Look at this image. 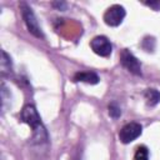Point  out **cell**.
I'll use <instances>...</instances> for the list:
<instances>
[{
	"mask_svg": "<svg viewBox=\"0 0 160 160\" xmlns=\"http://www.w3.org/2000/svg\"><path fill=\"white\" fill-rule=\"evenodd\" d=\"M20 118H21L22 122H26L28 125H30L32 128L34 135H35V138H38V140H46V131L41 124V119L39 116L36 109L32 105L24 106Z\"/></svg>",
	"mask_w": 160,
	"mask_h": 160,
	"instance_id": "1",
	"label": "cell"
},
{
	"mask_svg": "<svg viewBox=\"0 0 160 160\" xmlns=\"http://www.w3.org/2000/svg\"><path fill=\"white\" fill-rule=\"evenodd\" d=\"M90 46L92 49V51L99 55V56H102V58H108L111 51H112V45L110 42V40L106 38V36H95L91 42H90Z\"/></svg>",
	"mask_w": 160,
	"mask_h": 160,
	"instance_id": "5",
	"label": "cell"
},
{
	"mask_svg": "<svg viewBox=\"0 0 160 160\" xmlns=\"http://www.w3.org/2000/svg\"><path fill=\"white\" fill-rule=\"evenodd\" d=\"M20 10H21V15H22V19L25 21V25L28 28V30L36 38L39 39H44V34H42V30L36 20V16L35 14L32 12L31 8L26 4V2H21L20 4Z\"/></svg>",
	"mask_w": 160,
	"mask_h": 160,
	"instance_id": "2",
	"label": "cell"
},
{
	"mask_svg": "<svg viewBox=\"0 0 160 160\" xmlns=\"http://www.w3.org/2000/svg\"><path fill=\"white\" fill-rule=\"evenodd\" d=\"M52 6L54 8H58L59 10H65L66 9V6H68V4L66 2H64V1H61V2H52Z\"/></svg>",
	"mask_w": 160,
	"mask_h": 160,
	"instance_id": "12",
	"label": "cell"
},
{
	"mask_svg": "<svg viewBox=\"0 0 160 160\" xmlns=\"http://www.w3.org/2000/svg\"><path fill=\"white\" fill-rule=\"evenodd\" d=\"M144 98L149 106H155L160 102V92L156 89H146L144 92Z\"/></svg>",
	"mask_w": 160,
	"mask_h": 160,
	"instance_id": "8",
	"label": "cell"
},
{
	"mask_svg": "<svg viewBox=\"0 0 160 160\" xmlns=\"http://www.w3.org/2000/svg\"><path fill=\"white\" fill-rule=\"evenodd\" d=\"M125 15H126V11H125L124 6L116 4V5H112L106 9V11L104 14V21L109 26H119L122 22Z\"/></svg>",
	"mask_w": 160,
	"mask_h": 160,
	"instance_id": "3",
	"label": "cell"
},
{
	"mask_svg": "<svg viewBox=\"0 0 160 160\" xmlns=\"http://www.w3.org/2000/svg\"><path fill=\"white\" fill-rule=\"evenodd\" d=\"M1 56H2V59H1V69H2V72H5V71H11V59H10V56L6 54V51H1Z\"/></svg>",
	"mask_w": 160,
	"mask_h": 160,
	"instance_id": "10",
	"label": "cell"
},
{
	"mask_svg": "<svg viewBox=\"0 0 160 160\" xmlns=\"http://www.w3.org/2000/svg\"><path fill=\"white\" fill-rule=\"evenodd\" d=\"M74 80L75 81H81V82H86V84H98L99 82V76L96 72L94 71H78L74 75Z\"/></svg>",
	"mask_w": 160,
	"mask_h": 160,
	"instance_id": "7",
	"label": "cell"
},
{
	"mask_svg": "<svg viewBox=\"0 0 160 160\" xmlns=\"http://www.w3.org/2000/svg\"><path fill=\"white\" fill-rule=\"evenodd\" d=\"M146 5H149L151 8H155V9H156V6L160 8V2H146Z\"/></svg>",
	"mask_w": 160,
	"mask_h": 160,
	"instance_id": "13",
	"label": "cell"
},
{
	"mask_svg": "<svg viewBox=\"0 0 160 160\" xmlns=\"http://www.w3.org/2000/svg\"><path fill=\"white\" fill-rule=\"evenodd\" d=\"M142 128L138 122H129L124 125L119 132V139L122 144H129L141 135Z\"/></svg>",
	"mask_w": 160,
	"mask_h": 160,
	"instance_id": "4",
	"label": "cell"
},
{
	"mask_svg": "<svg viewBox=\"0 0 160 160\" xmlns=\"http://www.w3.org/2000/svg\"><path fill=\"white\" fill-rule=\"evenodd\" d=\"M134 160H149V149L145 145L138 146L134 154Z\"/></svg>",
	"mask_w": 160,
	"mask_h": 160,
	"instance_id": "9",
	"label": "cell"
},
{
	"mask_svg": "<svg viewBox=\"0 0 160 160\" xmlns=\"http://www.w3.org/2000/svg\"><path fill=\"white\" fill-rule=\"evenodd\" d=\"M109 115L112 118V119H118L120 115H121V110L120 108L118 106V104L112 102L109 105Z\"/></svg>",
	"mask_w": 160,
	"mask_h": 160,
	"instance_id": "11",
	"label": "cell"
},
{
	"mask_svg": "<svg viewBox=\"0 0 160 160\" xmlns=\"http://www.w3.org/2000/svg\"><path fill=\"white\" fill-rule=\"evenodd\" d=\"M120 62L131 74H134V75H141V65H140L139 60L128 49H124L121 51V54H120Z\"/></svg>",
	"mask_w": 160,
	"mask_h": 160,
	"instance_id": "6",
	"label": "cell"
}]
</instances>
